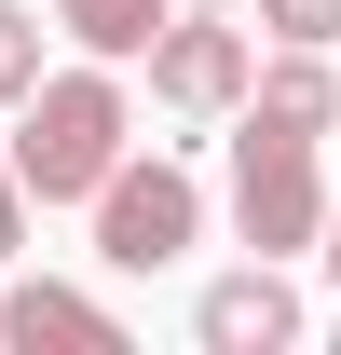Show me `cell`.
Masks as SVG:
<instances>
[{
    "mask_svg": "<svg viewBox=\"0 0 341 355\" xmlns=\"http://www.w3.org/2000/svg\"><path fill=\"white\" fill-rule=\"evenodd\" d=\"M110 164H123V83H110V55L28 83V123H14V178H28V205H96Z\"/></svg>",
    "mask_w": 341,
    "mask_h": 355,
    "instance_id": "obj_1",
    "label": "cell"
},
{
    "mask_svg": "<svg viewBox=\"0 0 341 355\" xmlns=\"http://www.w3.org/2000/svg\"><path fill=\"white\" fill-rule=\"evenodd\" d=\"M232 219H246V246H259V260L328 246V178H314V137H300V123L246 110V137H232Z\"/></svg>",
    "mask_w": 341,
    "mask_h": 355,
    "instance_id": "obj_2",
    "label": "cell"
},
{
    "mask_svg": "<svg viewBox=\"0 0 341 355\" xmlns=\"http://www.w3.org/2000/svg\"><path fill=\"white\" fill-rule=\"evenodd\" d=\"M191 232H205L191 164H110V191H96V260L110 273H164Z\"/></svg>",
    "mask_w": 341,
    "mask_h": 355,
    "instance_id": "obj_3",
    "label": "cell"
},
{
    "mask_svg": "<svg viewBox=\"0 0 341 355\" xmlns=\"http://www.w3.org/2000/svg\"><path fill=\"white\" fill-rule=\"evenodd\" d=\"M246 83H259V55H246V28H232L218 0L164 14V42H150V96H164V110L218 123V110H246Z\"/></svg>",
    "mask_w": 341,
    "mask_h": 355,
    "instance_id": "obj_4",
    "label": "cell"
},
{
    "mask_svg": "<svg viewBox=\"0 0 341 355\" xmlns=\"http://www.w3.org/2000/svg\"><path fill=\"white\" fill-rule=\"evenodd\" d=\"M191 328H205V355H273V342H300V301H287V273L259 260V273H218L191 301Z\"/></svg>",
    "mask_w": 341,
    "mask_h": 355,
    "instance_id": "obj_5",
    "label": "cell"
},
{
    "mask_svg": "<svg viewBox=\"0 0 341 355\" xmlns=\"http://www.w3.org/2000/svg\"><path fill=\"white\" fill-rule=\"evenodd\" d=\"M0 342H69V355H123V314L96 301V287H55V273H28V287H14V301H0Z\"/></svg>",
    "mask_w": 341,
    "mask_h": 355,
    "instance_id": "obj_6",
    "label": "cell"
},
{
    "mask_svg": "<svg viewBox=\"0 0 341 355\" xmlns=\"http://www.w3.org/2000/svg\"><path fill=\"white\" fill-rule=\"evenodd\" d=\"M246 110H273V123H300V137H328L341 123V83H328V42H287L273 69L246 83Z\"/></svg>",
    "mask_w": 341,
    "mask_h": 355,
    "instance_id": "obj_7",
    "label": "cell"
},
{
    "mask_svg": "<svg viewBox=\"0 0 341 355\" xmlns=\"http://www.w3.org/2000/svg\"><path fill=\"white\" fill-rule=\"evenodd\" d=\"M164 14H177V0H55V28H69L82 55H110V69L164 42Z\"/></svg>",
    "mask_w": 341,
    "mask_h": 355,
    "instance_id": "obj_8",
    "label": "cell"
},
{
    "mask_svg": "<svg viewBox=\"0 0 341 355\" xmlns=\"http://www.w3.org/2000/svg\"><path fill=\"white\" fill-rule=\"evenodd\" d=\"M28 83H42V14H28V0H0V110H14Z\"/></svg>",
    "mask_w": 341,
    "mask_h": 355,
    "instance_id": "obj_9",
    "label": "cell"
},
{
    "mask_svg": "<svg viewBox=\"0 0 341 355\" xmlns=\"http://www.w3.org/2000/svg\"><path fill=\"white\" fill-rule=\"evenodd\" d=\"M273 42H341V0H259Z\"/></svg>",
    "mask_w": 341,
    "mask_h": 355,
    "instance_id": "obj_10",
    "label": "cell"
},
{
    "mask_svg": "<svg viewBox=\"0 0 341 355\" xmlns=\"http://www.w3.org/2000/svg\"><path fill=\"white\" fill-rule=\"evenodd\" d=\"M14 232H28V178H14V137H0V260H14Z\"/></svg>",
    "mask_w": 341,
    "mask_h": 355,
    "instance_id": "obj_11",
    "label": "cell"
},
{
    "mask_svg": "<svg viewBox=\"0 0 341 355\" xmlns=\"http://www.w3.org/2000/svg\"><path fill=\"white\" fill-rule=\"evenodd\" d=\"M328 273H341V205H328Z\"/></svg>",
    "mask_w": 341,
    "mask_h": 355,
    "instance_id": "obj_12",
    "label": "cell"
},
{
    "mask_svg": "<svg viewBox=\"0 0 341 355\" xmlns=\"http://www.w3.org/2000/svg\"><path fill=\"white\" fill-rule=\"evenodd\" d=\"M218 14H232V0H218Z\"/></svg>",
    "mask_w": 341,
    "mask_h": 355,
    "instance_id": "obj_13",
    "label": "cell"
}]
</instances>
